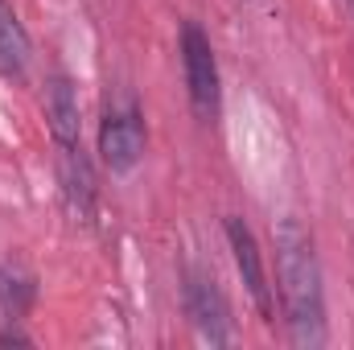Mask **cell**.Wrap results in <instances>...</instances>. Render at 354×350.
Returning a JSON list of instances; mask_svg holds the SVG:
<instances>
[{"mask_svg": "<svg viewBox=\"0 0 354 350\" xmlns=\"http://www.w3.org/2000/svg\"><path fill=\"white\" fill-rule=\"evenodd\" d=\"M272 243H276V280H280L288 342L301 350L326 347V288L313 235L301 227V219H280L272 227Z\"/></svg>", "mask_w": 354, "mask_h": 350, "instance_id": "6da1fadb", "label": "cell"}, {"mask_svg": "<svg viewBox=\"0 0 354 350\" xmlns=\"http://www.w3.org/2000/svg\"><path fill=\"white\" fill-rule=\"evenodd\" d=\"M181 66H185V91H189V107L198 120L214 124L218 107H223V79H218V58L210 37L202 33V25L185 21L181 25Z\"/></svg>", "mask_w": 354, "mask_h": 350, "instance_id": "7a4b0ae2", "label": "cell"}, {"mask_svg": "<svg viewBox=\"0 0 354 350\" xmlns=\"http://www.w3.org/2000/svg\"><path fill=\"white\" fill-rule=\"evenodd\" d=\"M145 140H149V128H145V116H140L136 99L107 103L103 124H99V157H103V165L111 174H132L136 161L145 157Z\"/></svg>", "mask_w": 354, "mask_h": 350, "instance_id": "3957f363", "label": "cell"}, {"mask_svg": "<svg viewBox=\"0 0 354 350\" xmlns=\"http://www.w3.org/2000/svg\"><path fill=\"white\" fill-rule=\"evenodd\" d=\"M181 305H185V317H189V326L198 330L202 342H210V347H227L231 342V305H227L223 288L214 284V276L185 272Z\"/></svg>", "mask_w": 354, "mask_h": 350, "instance_id": "277c9868", "label": "cell"}, {"mask_svg": "<svg viewBox=\"0 0 354 350\" xmlns=\"http://www.w3.org/2000/svg\"><path fill=\"white\" fill-rule=\"evenodd\" d=\"M223 231H227V243H231V256H235V268H239V276H243L248 297L256 301V309L264 313V322H272L276 305H272V288H268V272H264V252H260V243H256V231H252L243 219H235V214L223 223Z\"/></svg>", "mask_w": 354, "mask_h": 350, "instance_id": "5b68a950", "label": "cell"}, {"mask_svg": "<svg viewBox=\"0 0 354 350\" xmlns=\"http://www.w3.org/2000/svg\"><path fill=\"white\" fill-rule=\"evenodd\" d=\"M41 107H46V124H50V136L58 149H79L83 145V116H79V91L66 75H50L46 79V95H41Z\"/></svg>", "mask_w": 354, "mask_h": 350, "instance_id": "8992f818", "label": "cell"}, {"mask_svg": "<svg viewBox=\"0 0 354 350\" xmlns=\"http://www.w3.org/2000/svg\"><path fill=\"white\" fill-rule=\"evenodd\" d=\"M58 181H62V202L75 223H95V169H91L83 145L79 149H58Z\"/></svg>", "mask_w": 354, "mask_h": 350, "instance_id": "52a82bcc", "label": "cell"}, {"mask_svg": "<svg viewBox=\"0 0 354 350\" xmlns=\"http://www.w3.org/2000/svg\"><path fill=\"white\" fill-rule=\"evenodd\" d=\"M29 54H33L29 50V33H25V25L17 17V8L8 0H0V75L21 83L25 71H29Z\"/></svg>", "mask_w": 354, "mask_h": 350, "instance_id": "ba28073f", "label": "cell"}, {"mask_svg": "<svg viewBox=\"0 0 354 350\" xmlns=\"http://www.w3.org/2000/svg\"><path fill=\"white\" fill-rule=\"evenodd\" d=\"M33 297H37V288H33L29 276H21V272H12V268H0V309H4L8 317H21V313L33 305Z\"/></svg>", "mask_w": 354, "mask_h": 350, "instance_id": "9c48e42d", "label": "cell"}, {"mask_svg": "<svg viewBox=\"0 0 354 350\" xmlns=\"http://www.w3.org/2000/svg\"><path fill=\"white\" fill-rule=\"evenodd\" d=\"M0 347H29V338L17 330H0Z\"/></svg>", "mask_w": 354, "mask_h": 350, "instance_id": "30bf717a", "label": "cell"}, {"mask_svg": "<svg viewBox=\"0 0 354 350\" xmlns=\"http://www.w3.org/2000/svg\"><path fill=\"white\" fill-rule=\"evenodd\" d=\"M351 8H354V0H351Z\"/></svg>", "mask_w": 354, "mask_h": 350, "instance_id": "8fae6325", "label": "cell"}]
</instances>
